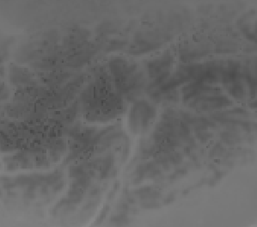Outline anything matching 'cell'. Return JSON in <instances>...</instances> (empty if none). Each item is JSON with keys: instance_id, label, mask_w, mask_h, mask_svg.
<instances>
[{"instance_id": "1", "label": "cell", "mask_w": 257, "mask_h": 227, "mask_svg": "<svg viewBox=\"0 0 257 227\" xmlns=\"http://www.w3.org/2000/svg\"><path fill=\"white\" fill-rule=\"evenodd\" d=\"M222 138L226 142V143H235L237 142V136L233 132H223L222 134Z\"/></svg>"}, {"instance_id": "2", "label": "cell", "mask_w": 257, "mask_h": 227, "mask_svg": "<svg viewBox=\"0 0 257 227\" xmlns=\"http://www.w3.org/2000/svg\"><path fill=\"white\" fill-rule=\"evenodd\" d=\"M223 146H221L220 144H217L216 146H214V148L212 149V154L214 155V156H218V154H220L222 151H223Z\"/></svg>"}]
</instances>
